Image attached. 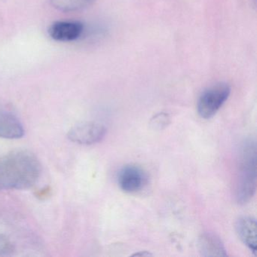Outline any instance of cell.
Returning a JSON list of instances; mask_svg holds the SVG:
<instances>
[{
  "mask_svg": "<svg viewBox=\"0 0 257 257\" xmlns=\"http://www.w3.org/2000/svg\"><path fill=\"white\" fill-rule=\"evenodd\" d=\"M147 179V174L142 168L136 165H126L118 172V186L124 192L136 193L144 187Z\"/></svg>",
  "mask_w": 257,
  "mask_h": 257,
  "instance_id": "5",
  "label": "cell"
},
{
  "mask_svg": "<svg viewBox=\"0 0 257 257\" xmlns=\"http://www.w3.org/2000/svg\"><path fill=\"white\" fill-rule=\"evenodd\" d=\"M133 256H150L153 255V254L150 253L148 251H141L139 252H136V253L133 254Z\"/></svg>",
  "mask_w": 257,
  "mask_h": 257,
  "instance_id": "13",
  "label": "cell"
},
{
  "mask_svg": "<svg viewBox=\"0 0 257 257\" xmlns=\"http://www.w3.org/2000/svg\"><path fill=\"white\" fill-rule=\"evenodd\" d=\"M198 249L203 256H226L222 240L211 233H204L198 239Z\"/></svg>",
  "mask_w": 257,
  "mask_h": 257,
  "instance_id": "9",
  "label": "cell"
},
{
  "mask_svg": "<svg viewBox=\"0 0 257 257\" xmlns=\"http://www.w3.org/2000/svg\"><path fill=\"white\" fill-rule=\"evenodd\" d=\"M14 252V246L8 237L0 234V256H8Z\"/></svg>",
  "mask_w": 257,
  "mask_h": 257,
  "instance_id": "12",
  "label": "cell"
},
{
  "mask_svg": "<svg viewBox=\"0 0 257 257\" xmlns=\"http://www.w3.org/2000/svg\"><path fill=\"white\" fill-rule=\"evenodd\" d=\"M256 145L254 141H246L241 148L240 175L237 189V202H249L256 189Z\"/></svg>",
  "mask_w": 257,
  "mask_h": 257,
  "instance_id": "2",
  "label": "cell"
},
{
  "mask_svg": "<svg viewBox=\"0 0 257 257\" xmlns=\"http://www.w3.org/2000/svg\"><path fill=\"white\" fill-rule=\"evenodd\" d=\"M40 161L28 151H16L0 158V191L27 189L41 174Z\"/></svg>",
  "mask_w": 257,
  "mask_h": 257,
  "instance_id": "1",
  "label": "cell"
},
{
  "mask_svg": "<svg viewBox=\"0 0 257 257\" xmlns=\"http://www.w3.org/2000/svg\"><path fill=\"white\" fill-rule=\"evenodd\" d=\"M82 24L78 22H56L51 25L49 34L58 42H71L77 40L83 33Z\"/></svg>",
  "mask_w": 257,
  "mask_h": 257,
  "instance_id": "6",
  "label": "cell"
},
{
  "mask_svg": "<svg viewBox=\"0 0 257 257\" xmlns=\"http://www.w3.org/2000/svg\"><path fill=\"white\" fill-rule=\"evenodd\" d=\"M25 135V129L17 117L7 112H0V138L19 139Z\"/></svg>",
  "mask_w": 257,
  "mask_h": 257,
  "instance_id": "8",
  "label": "cell"
},
{
  "mask_svg": "<svg viewBox=\"0 0 257 257\" xmlns=\"http://www.w3.org/2000/svg\"><path fill=\"white\" fill-rule=\"evenodd\" d=\"M106 133L104 125L94 121H85L73 126L67 134L72 142L82 145H91L101 141Z\"/></svg>",
  "mask_w": 257,
  "mask_h": 257,
  "instance_id": "4",
  "label": "cell"
},
{
  "mask_svg": "<svg viewBox=\"0 0 257 257\" xmlns=\"http://www.w3.org/2000/svg\"><path fill=\"white\" fill-rule=\"evenodd\" d=\"M96 0H51V5L58 11L73 13L85 10Z\"/></svg>",
  "mask_w": 257,
  "mask_h": 257,
  "instance_id": "10",
  "label": "cell"
},
{
  "mask_svg": "<svg viewBox=\"0 0 257 257\" xmlns=\"http://www.w3.org/2000/svg\"><path fill=\"white\" fill-rule=\"evenodd\" d=\"M171 122L169 115L165 112H159L150 120V125L154 129L162 130L166 127Z\"/></svg>",
  "mask_w": 257,
  "mask_h": 257,
  "instance_id": "11",
  "label": "cell"
},
{
  "mask_svg": "<svg viewBox=\"0 0 257 257\" xmlns=\"http://www.w3.org/2000/svg\"><path fill=\"white\" fill-rule=\"evenodd\" d=\"M237 234L240 240L253 252L257 249V224L251 217L240 218L236 225Z\"/></svg>",
  "mask_w": 257,
  "mask_h": 257,
  "instance_id": "7",
  "label": "cell"
},
{
  "mask_svg": "<svg viewBox=\"0 0 257 257\" xmlns=\"http://www.w3.org/2000/svg\"><path fill=\"white\" fill-rule=\"evenodd\" d=\"M231 88L226 83H218L207 88L198 99L197 109L201 118L213 117L228 100Z\"/></svg>",
  "mask_w": 257,
  "mask_h": 257,
  "instance_id": "3",
  "label": "cell"
}]
</instances>
